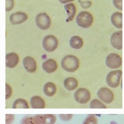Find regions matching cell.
<instances>
[{
  "instance_id": "obj_13",
  "label": "cell",
  "mask_w": 124,
  "mask_h": 124,
  "mask_svg": "<svg viewBox=\"0 0 124 124\" xmlns=\"http://www.w3.org/2000/svg\"><path fill=\"white\" fill-rule=\"evenodd\" d=\"M122 13L121 12H116L111 16L110 20L112 24L118 29H122Z\"/></svg>"
},
{
  "instance_id": "obj_27",
  "label": "cell",
  "mask_w": 124,
  "mask_h": 124,
  "mask_svg": "<svg viewBox=\"0 0 124 124\" xmlns=\"http://www.w3.org/2000/svg\"><path fill=\"white\" fill-rule=\"evenodd\" d=\"M112 1L116 8L119 11H122V0H113Z\"/></svg>"
},
{
  "instance_id": "obj_28",
  "label": "cell",
  "mask_w": 124,
  "mask_h": 124,
  "mask_svg": "<svg viewBox=\"0 0 124 124\" xmlns=\"http://www.w3.org/2000/svg\"><path fill=\"white\" fill-rule=\"evenodd\" d=\"M14 119L13 114H6V124H10L12 123Z\"/></svg>"
},
{
  "instance_id": "obj_6",
  "label": "cell",
  "mask_w": 124,
  "mask_h": 124,
  "mask_svg": "<svg viewBox=\"0 0 124 124\" xmlns=\"http://www.w3.org/2000/svg\"><path fill=\"white\" fill-rule=\"evenodd\" d=\"M74 97L76 102L81 104H84L90 100L91 93L89 90L85 88H80L75 92Z\"/></svg>"
},
{
  "instance_id": "obj_1",
  "label": "cell",
  "mask_w": 124,
  "mask_h": 124,
  "mask_svg": "<svg viewBox=\"0 0 124 124\" xmlns=\"http://www.w3.org/2000/svg\"><path fill=\"white\" fill-rule=\"evenodd\" d=\"M78 59L74 55L66 56L62 60L61 66L63 68L69 72H74L78 70L79 66Z\"/></svg>"
},
{
  "instance_id": "obj_25",
  "label": "cell",
  "mask_w": 124,
  "mask_h": 124,
  "mask_svg": "<svg viewBox=\"0 0 124 124\" xmlns=\"http://www.w3.org/2000/svg\"><path fill=\"white\" fill-rule=\"evenodd\" d=\"M78 2L80 4L82 8H83L84 9H87L89 8L91 6L92 4L91 1L90 0L82 1L81 0H78Z\"/></svg>"
},
{
  "instance_id": "obj_17",
  "label": "cell",
  "mask_w": 124,
  "mask_h": 124,
  "mask_svg": "<svg viewBox=\"0 0 124 124\" xmlns=\"http://www.w3.org/2000/svg\"><path fill=\"white\" fill-rule=\"evenodd\" d=\"M37 116L41 124H54L57 120L56 116L54 114L38 115Z\"/></svg>"
},
{
  "instance_id": "obj_3",
  "label": "cell",
  "mask_w": 124,
  "mask_h": 124,
  "mask_svg": "<svg viewBox=\"0 0 124 124\" xmlns=\"http://www.w3.org/2000/svg\"><path fill=\"white\" fill-rule=\"evenodd\" d=\"M122 75L121 70H115L109 72L106 78V81L108 85L111 88L118 87L120 84Z\"/></svg>"
},
{
  "instance_id": "obj_16",
  "label": "cell",
  "mask_w": 124,
  "mask_h": 124,
  "mask_svg": "<svg viewBox=\"0 0 124 124\" xmlns=\"http://www.w3.org/2000/svg\"><path fill=\"white\" fill-rule=\"evenodd\" d=\"M30 105L33 108H43L46 103L43 99L39 96H34L30 100Z\"/></svg>"
},
{
  "instance_id": "obj_12",
  "label": "cell",
  "mask_w": 124,
  "mask_h": 124,
  "mask_svg": "<svg viewBox=\"0 0 124 124\" xmlns=\"http://www.w3.org/2000/svg\"><path fill=\"white\" fill-rule=\"evenodd\" d=\"M19 62V56L16 53L11 52L6 55V65L8 68H14L18 64Z\"/></svg>"
},
{
  "instance_id": "obj_20",
  "label": "cell",
  "mask_w": 124,
  "mask_h": 124,
  "mask_svg": "<svg viewBox=\"0 0 124 124\" xmlns=\"http://www.w3.org/2000/svg\"><path fill=\"white\" fill-rule=\"evenodd\" d=\"M71 47L75 49H79L82 48L83 44V40L81 38L77 36L71 37L70 41Z\"/></svg>"
},
{
  "instance_id": "obj_2",
  "label": "cell",
  "mask_w": 124,
  "mask_h": 124,
  "mask_svg": "<svg viewBox=\"0 0 124 124\" xmlns=\"http://www.w3.org/2000/svg\"><path fill=\"white\" fill-rule=\"evenodd\" d=\"M94 21L92 15L87 11L80 12L76 17V21L79 27L83 28H87L91 27Z\"/></svg>"
},
{
  "instance_id": "obj_23",
  "label": "cell",
  "mask_w": 124,
  "mask_h": 124,
  "mask_svg": "<svg viewBox=\"0 0 124 124\" xmlns=\"http://www.w3.org/2000/svg\"><path fill=\"white\" fill-rule=\"evenodd\" d=\"M91 108H106L105 105L102 102L97 99L92 100L90 104Z\"/></svg>"
},
{
  "instance_id": "obj_19",
  "label": "cell",
  "mask_w": 124,
  "mask_h": 124,
  "mask_svg": "<svg viewBox=\"0 0 124 124\" xmlns=\"http://www.w3.org/2000/svg\"><path fill=\"white\" fill-rule=\"evenodd\" d=\"M43 92L47 96L52 97L55 95L57 92L56 86L52 82H47L44 86Z\"/></svg>"
},
{
  "instance_id": "obj_29",
  "label": "cell",
  "mask_w": 124,
  "mask_h": 124,
  "mask_svg": "<svg viewBox=\"0 0 124 124\" xmlns=\"http://www.w3.org/2000/svg\"><path fill=\"white\" fill-rule=\"evenodd\" d=\"M60 118L64 121H68L70 120L73 115L72 114H60L59 115Z\"/></svg>"
},
{
  "instance_id": "obj_7",
  "label": "cell",
  "mask_w": 124,
  "mask_h": 124,
  "mask_svg": "<svg viewBox=\"0 0 124 124\" xmlns=\"http://www.w3.org/2000/svg\"><path fill=\"white\" fill-rule=\"evenodd\" d=\"M100 100L106 104L111 103L114 100V94L112 91L106 87H102L99 89L97 93Z\"/></svg>"
},
{
  "instance_id": "obj_14",
  "label": "cell",
  "mask_w": 124,
  "mask_h": 124,
  "mask_svg": "<svg viewBox=\"0 0 124 124\" xmlns=\"http://www.w3.org/2000/svg\"><path fill=\"white\" fill-rule=\"evenodd\" d=\"M68 15V17L66 19L67 22H71L74 19L76 13V8L75 6L73 3H69L64 6Z\"/></svg>"
},
{
  "instance_id": "obj_30",
  "label": "cell",
  "mask_w": 124,
  "mask_h": 124,
  "mask_svg": "<svg viewBox=\"0 0 124 124\" xmlns=\"http://www.w3.org/2000/svg\"><path fill=\"white\" fill-rule=\"evenodd\" d=\"M6 99H8L11 96L12 94V90L11 87L8 86V85L6 84Z\"/></svg>"
},
{
  "instance_id": "obj_4",
  "label": "cell",
  "mask_w": 124,
  "mask_h": 124,
  "mask_svg": "<svg viewBox=\"0 0 124 124\" xmlns=\"http://www.w3.org/2000/svg\"><path fill=\"white\" fill-rule=\"evenodd\" d=\"M35 22L39 28L41 30H45L50 27L51 20L49 16L46 12L41 13L36 15Z\"/></svg>"
},
{
  "instance_id": "obj_11",
  "label": "cell",
  "mask_w": 124,
  "mask_h": 124,
  "mask_svg": "<svg viewBox=\"0 0 124 124\" xmlns=\"http://www.w3.org/2000/svg\"><path fill=\"white\" fill-rule=\"evenodd\" d=\"M23 66L27 71L33 73L36 70L37 66L35 60L30 56L26 57L23 60Z\"/></svg>"
},
{
  "instance_id": "obj_26",
  "label": "cell",
  "mask_w": 124,
  "mask_h": 124,
  "mask_svg": "<svg viewBox=\"0 0 124 124\" xmlns=\"http://www.w3.org/2000/svg\"><path fill=\"white\" fill-rule=\"evenodd\" d=\"M14 5V0H6V11H10L13 9Z\"/></svg>"
},
{
  "instance_id": "obj_31",
  "label": "cell",
  "mask_w": 124,
  "mask_h": 124,
  "mask_svg": "<svg viewBox=\"0 0 124 124\" xmlns=\"http://www.w3.org/2000/svg\"><path fill=\"white\" fill-rule=\"evenodd\" d=\"M59 0L61 3L66 4L69 2H72L75 0Z\"/></svg>"
},
{
  "instance_id": "obj_18",
  "label": "cell",
  "mask_w": 124,
  "mask_h": 124,
  "mask_svg": "<svg viewBox=\"0 0 124 124\" xmlns=\"http://www.w3.org/2000/svg\"><path fill=\"white\" fill-rule=\"evenodd\" d=\"M78 81L75 78L69 77L65 79L64 85L66 89L71 91L75 89L78 86Z\"/></svg>"
},
{
  "instance_id": "obj_8",
  "label": "cell",
  "mask_w": 124,
  "mask_h": 124,
  "mask_svg": "<svg viewBox=\"0 0 124 124\" xmlns=\"http://www.w3.org/2000/svg\"><path fill=\"white\" fill-rule=\"evenodd\" d=\"M42 45L44 49L46 51L52 52L57 49L58 45V41L54 36L48 35L44 38Z\"/></svg>"
},
{
  "instance_id": "obj_15",
  "label": "cell",
  "mask_w": 124,
  "mask_h": 124,
  "mask_svg": "<svg viewBox=\"0 0 124 124\" xmlns=\"http://www.w3.org/2000/svg\"><path fill=\"white\" fill-rule=\"evenodd\" d=\"M57 62L52 59L47 60L42 64L43 69L48 73L54 72L57 70Z\"/></svg>"
},
{
  "instance_id": "obj_24",
  "label": "cell",
  "mask_w": 124,
  "mask_h": 124,
  "mask_svg": "<svg viewBox=\"0 0 124 124\" xmlns=\"http://www.w3.org/2000/svg\"><path fill=\"white\" fill-rule=\"evenodd\" d=\"M83 124H98V119L95 116L89 115L85 119Z\"/></svg>"
},
{
  "instance_id": "obj_10",
  "label": "cell",
  "mask_w": 124,
  "mask_h": 124,
  "mask_svg": "<svg viewBox=\"0 0 124 124\" xmlns=\"http://www.w3.org/2000/svg\"><path fill=\"white\" fill-rule=\"evenodd\" d=\"M28 18L27 15L22 12L18 11L12 14L9 17L10 22L13 25L22 24Z\"/></svg>"
},
{
  "instance_id": "obj_9",
  "label": "cell",
  "mask_w": 124,
  "mask_h": 124,
  "mask_svg": "<svg viewBox=\"0 0 124 124\" xmlns=\"http://www.w3.org/2000/svg\"><path fill=\"white\" fill-rule=\"evenodd\" d=\"M110 42L112 46L117 50L122 49V31H116L111 36Z\"/></svg>"
},
{
  "instance_id": "obj_32",
  "label": "cell",
  "mask_w": 124,
  "mask_h": 124,
  "mask_svg": "<svg viewBox=\"0 0 124 124\" xmlns=\"http://www.w3.org/2000/svg\"></svg>"
},
{
  "instance_id": "obj_5",
  "label": "cell",
  "mask_w": 124,
  "mask_h": 124,
  "mask_svg": "<svg viewBox=\"0 0 124 124\" xmlns=\"http://www.w3.org/2000/svg\"><path fill=\"white\" fill-rule=\"evenodd\" d=\"M105 62L106 65L109 68L111 69L119 68L122 65V58L117 54L111 53L107 56Z\"/></svg>"
},
{
  "instance_id": "obj_21",
  "label": "cell",
  "mask_w": 124,
  "mask_h": 124,
  "mask_svg": "<svg viewBox=\"0 0 124 124\" xmlns=\"http://www.w3.org/2000/svg\"><path fill=\"white\" fill-rule=\"evenodd\" d=\"M21 124H41L37 115L34 116H27L21 121Z\"/></svg>"
},
{
  "instance_id": "obj_22",
  "label": "cell",
  "mask_w": 124,
  "mask_h": 124,
  "mask_svg": "<svg viewBox=\"0 0 124 124\" xmlns=\"http://www.w3.org/2000/svg\"><path fill=\"white\" fill-rule=\"evenodd\" d=\"M12 108H28L29 106L27 102L25 100L19 98L14 102Z\"/></svg>"
}]
</instances>
